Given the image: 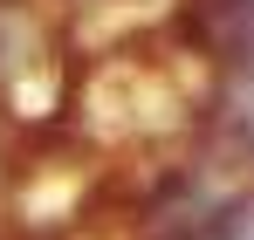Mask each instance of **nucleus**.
<instances>
[{"label":"nucleus","instance_id":"nucleus-2","mask_svg":"<svg viewBox=\"0 0 254 240\" xmlns=\"http://www.w3.org/2000/svg\"><path fill=\"white\" fill-rule=\"evenodd\" d=\"M192 137L213 144L220 158H234L254 179V62L206 76L199 103H192Z\"/></svg>","mask_w":254,"mask_h":240},{"label":"nucleus","instance_id":"nucleus-4","mask_svg":"<svg viewBox=\"0 0 254 240\" xmlns=\"http://www.w3.org/2000/svg\"><path fill=\"white\" fill-rule=\"evenodd\" d=\"M227 213H234V206H227ZM165 240H227V220H220V227H199V234H165Z\"/></svg>","mask_w":254,"mask_h":240},{"label":"nucleus","instance_id":"nucleus-5","mask_svg":"<svg viewBox=\"0 0 254 240\" xmlns=\"http://www.w3.org/2000/svg\"><path fill=\"white\" fill-rule=\"evenodd\" d=\"M0 240H7V234H0Z\"/></svg>","mask_w":254,"mask_h":240},{"label":"nucleus","instance_id":"nucleus-1","mask_svg":"<svg viewBox=\"0 0 254 240\" xmlns=\"http://www.w3.org/2000/svg\"><path fill=\"white\" fill-rule=\"evenodd\" d=\"M165 28L206 76L254 62V0H172Z\"/></svg>","mask_w":254,"mask_h":240},{"label":"nucleus","instance_id":"nucleus-3","mask_svg":"<svg viewBox=\"0 0 254 240\" xmlns=\"http://www.w3.org/2000/svg\"><path fill=\"white\" fill-rule=\"evenodd\" d=\"M21 172H28V137L0 117V234H7V220L21 206Z\"/></svg>","mask_w":254,"mask_h":240}]
</instances>
